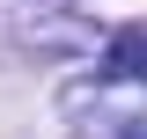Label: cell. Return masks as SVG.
Instances as JSON below:
<instances>
[{"label":"cell","mask_w":147,"mask_h":139,"mask_svg":"<svg viewBox=\"0 0 147 139\" xmlns=\"http://www.w3.org/2000/svg\"><path fill=\"white\" fill-rule=\"evenodd\" d=\"M110 73L147 81V29H118V37H110Z\"/></svg>","instance_id":"6da1fadb"},{"label":"cell","mask_w":147,"mask_h":139,"mask_svg":"<svg viewBox=\"0 0 147 139\" xmlns=\"http://www.w3.org/2000/svg\"><path fill=\"white\" fill-rule=\"evenodd\" d=\"M125 139H147V132H125Z\"/></svg>","instance_id":"7a4b0ae2"}]
</instances>
